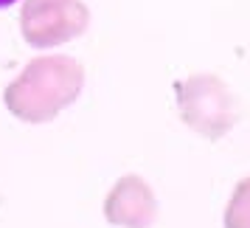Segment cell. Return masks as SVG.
<instances>
[{
    "label": "cell",
    "instance_id": "6da1fadb",
    "mask_svg": "<svg viewBox=\"0 0 250 228\" xmlns=\"http://www.w3.org/2000/svg\"><path fill=\"white\" fill-rule=\"evenodd\" d=\"M84 88V65L65 54L34 57L23 65L6 91V110L23 124H48L79 99Z\"/></svg>",
    "mask_w": 250,
    "mask_h": 228
},
{
    "label": "cell",
    "instance_id": "7a4b0ae2",
    "mask_svg": "<svg viewBox=\"0 0 250 228\" xmlns=\"http://www.w3.org/2000/svg\"><path fill=\"white\" fill-rule=\"evenodd\" d=\"M177 115L188 130L208 141L225 138L239 121V102L225 82L214 73H194L174 82Z\"/></svg>",
    "mask_w": 250,
    "mask_h": 228
},
{
    "label": "cell",
    "instance_id": "3957f363",
    "mask_svg": "<svg viewBox=\"0 0 250 228\" xmlns=\"http://www.w3.org/2000/svg\"><path fill=\"white\" fill-rule=\"evenodd\" d=\"M90 28V9L82 0H23L20 34L31 48H57Z\"/></svg>",
    "mask_w": 250,
    "mask_h": 228
},
{
    "label": "cell",
    "instance_id": "277c9868",
    "mask_svg": "<svg viewBox=\"0 0 250 228\" xmlns=\"http://www.w3.org/2000/svg\"><path fill=\"white\" fill-rule=\"evenodd\" d=\"M104 220L118 228H149L158 220V197L141 175H124L104 197Z\"/></svg>",
    "mask_w": 250,
    "mask_h": 228
},
{
    "label": "cell",
    "instance_id": "5b68a950",
    "mask_svg": "<svg viewBox=\"0 0 250 228\" xmlns=\"http://www.w3.org/2000/svg\"><path fill=\"white\" fill-rule=\"evenodd\" d=\"M225 228H250V178H242L230 194L222 217Z\"/></svg>",
    "mask_w": 250,
    "mask_h": 228
},
{
    "label": "cell",
    "instance_id": "8992f818",
    "mask_svg": "<svg viewBox=\"0 0 250 228\" xmlns=\"http://www.w3.org/2000/svg\"><path fill=\"white\" fill-rule=\"evenodd\" d=\"M17 0H0V9H9V6H14Z\"/></svg>",
    "mask_w": 250,
    "mask_h": 228
}]
</instances>
